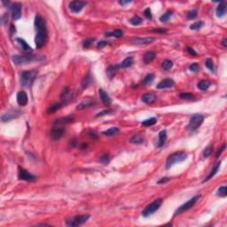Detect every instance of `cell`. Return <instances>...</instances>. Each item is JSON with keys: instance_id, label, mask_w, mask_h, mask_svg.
I'll use <instances>...</instances> for the list:
<instances>
[{"instance_id": "obj_18", "label": "cell", "mask_w": 227, "mask_h": 227, "mask_svg": "<svg viewBox=\"0 0 227 227\" xmlns=\"http://www.w3.org/2000/svg\"><path fill=\"white\" fill-rule=\"evenodd\" d=\"M175 85V82L173 81L172 79H164L161 81L158 84H157V89H169V88H171Z\"/></svg>"}, {"instance_id": "obj_12", "label": "cell", "mask_w": 227, "mask_h": 227, "mask_svg": "<svg viewBox=\"0 0 227 227\" xmlns=\"http://www.w3.org/2000/svg\"><path fill=\"white\" fill-rule=\"evenodd\" d=\"M155 39L154 37H136L133 38L130 42L133 45H149L151 43H153Z\"/></svg>"}, {"instance_id": "obj_20", "label": "cell", "mask_w": 227, "mask_h": 227, "mask_svg": "<svg viewBox=\"0 0 227 227\" xmlns=\"http://www.w3.org/2000/svg\"><path fill=\"white\" fill-rule=\"evenodd\" d=\"M141 99H142V101L144 103L148 104V105H151V104H153L156 100V95L154 93H152V92L146 93V94L142 95Z\"/></svg>"}, {"instance_id": "obj_32", "label": "cell", "mask_w": 227, "mask_h": 227, "mask_svg": "<svg viewBox=\"0 0 227 227\" xmlns=\"http://www.w3.org/2000/svg\"><path fill=\"white\" fill-rule=\"evenodd\" d=\"M105 35H106V36H114V37H116V38H120V37L123 36V32L122 30H115L114 31L107 32Z\"/></svg>"}, {"instance_id": "obj_26", "label": "cell", "mask_w": 227, "mask_h": 227, "mask_svg": "<svg viewBox=\"0 0 227 227\" xmlns=\"http://www.w3.org/2000/svg\"><path fill=\"white\" fill-rule=\"evenodd\" d=\"M220 165H221V162L219 161V162H217L214 166H213V168H212V169H211L210 173L209 174V176L206 178V179L203 180V183L204 182H207V181H209L210 179H211L216 174V172L218 171V169H219V167H220Z\"/></svg>"}, {"instance_id": "obj_37", "label": "cell", "mask_w": 227, "mask_h": 227, "mask_svg": "<svg viewBox=\"0 0 227 227\" xmlns=\"http://www.w3.org/2000/svg\"><path fill=\"white\" fill-rule=\"evenodd\" d=\"M171 16H172V12L171 11H168V12H166L164 14H162V16L160 17V20L162 22H167L170 19Z\"/></svg>"}, {"instance_id": "obj_22", "label": "cell", "mask_w": 227, "mask_h": 227, "mask_svg": "<svg viewBox=\"0 0 227 227\" xmlns=\"http://www.w3.org/2000/svg\"><path fill=\"white\" fill-rule=\"evenodd\" d=\"M155 56H156V52L154 51H146V53L144 54V56H143V61H144V62L146 64H149L154 60Z\"/></svg>"}, {"instance_id": "obj_46", "label": "cell", "mask_w": 227, "mask_h": 227, "mask_svg": "<svg viewBox=\"0 0 227 227\" xmlns=\"http://www.w3.org/2000/svg\"><path fill=\"white\" fill-rule=\"evenodd\" d=\"M189 69H190L192 72H194V73H197V72L199 71V69H200L199 64H198V63H193L192 65H190Z\"/></svg>"}, {"instance_id": "obj_44", "label": "cell", "mask_w": 227, "mask_h": 227, "mask_svg": "<svg viewBox=\"0 0 227 227\" xmlns=\"http://www.w3.org/2000/svg\"><path fill=\"white\" fill-rule=\"evenodd\" d=\"M217 195L220 197H225L227 195V187L226 186H221L218 191H217Z\"/></svg>"}, {"instance_id": "obj_10", "label": "cell", "mask_w": 227, "mask_h": 227, "mask_svg": "<svg viewBox=\"0 0 227 227\" xmlns=\"http://www.w3.org/2000/svg\"><path fill=\"white\" fill-rule=\"evenodd\" d=\"M87 5L86 2H83V1H72L69 3L68 6H69V9L71 10V12L75 13V14H78L80 13L82 8Z\"/></svg>"}, {"instance_id": "obj_15", "label": "cell", "mask_w": 227, "mask_h": 227, "mask_svg": "<svg viewBox=\"0 0 227 227\" xmlns=\"http://www.w3.org/2000/svg\"><path fill=\"white\" fill-rule=\"evenodd\" d=\"M10 8H11V11H12L13 18L14 20H19L21 17V5L15 3Z\"/></svg>"}, {"instance_id": "obj_11", "label": "cell", "mask_w": 227, "mask_h": 227, "mask_svg": "<svg viewBox=\"0 0 227 227\" xmlns=\"http://www.w3.org/2000/svg\"><path fill=\"white\" fill-rule=\"evenodd\" d=\"M21 114L20 111L19 110H10L6 113H5L2 116H1V120L2 122L5 123V122H10L13 119H15L17 117H19Z\"/></svg>"}, {"instance_id": "obj_28", "label": "cell", "mask_w": 227, "mask_h": 227, "mask_svg": "<svg viewBox=\"0 0 227 227\" xmlns=\"http://www.w3.org/2000/svg\"><path fill=\"white\" fill-rule=\"evenodd\" d=\"M92 80H93L92 76L91 74H89L86 77H84V78H83V80H82V87L83 89L88 88V87L92 84Z\"/></svg>"}, {"instance_id": "obj_43", "label": "cell", "mask_w": 227, "mask_h": 227, "mask_svg": "<svg viewBox=\"0 0 227 227\" xmlns=\"http://www.w3.org/2000/svg\"><path fill=\"white\" fill-rule=\"evenodd\" d=\"M213 149H214L213 146H208V147L204 150V152H203V157H204V158L210 157L211 155V154L213 153Z\"/></svg>"}, {"instance_id": "obj_40", "label": "cell", "mask_w": 227, "mask_h": 227, "mask_svg": "<svg viewBox=\"0 0 227 227\" xmlns=\"http://www.w3.org/2000/svg\"><path fill=\"white\" fill-rule=\"evenodd\" d=\"M154 79V74H148L146 75L145 79H144V84H146V85H149L151 84L153 81Z\"/></svg>"}, {"instance_id": "obj_3", "label": "cell", "mask_w": 227, "mask_h": 227, "mask_svg": "<svg viewBox=\"0 0 227 227\" xmlns=\"http://www.w3.org/2000/svg\"><path fill=\"white\" fill-rule=\"evenodd\" d=\"M187 158V154L185 152H177L174 153L172 154H170L166 162V169H170L173 165H175L176 163L183 162Z\"/></svg>"}, {"instance_id": "obj_45", "label": "cell", "mask_w": 227, "mask_h": 227, "mask_svg": "<svg viewBox=\"0 0 227 227\" xmlns=\"http://www.w3.org/2000/svg\"><path fill=\"white\" fill-rule=\"evenodd\" d=\"M197 11L196 10H192V11H189L188 13H187V14H186V16H187V19H189V20H194L195 19L196 17H197Z\"/></svg>"}, {"instance_id": "obj_41", "label": "cell", "mask_w": 227, "mask_h": 227, "mask_svg": "<svg viewBox=\"0 0 227 227\" xmlns=\"http://www.w3.org/2000/svg\"><path fill=\"white\" fill-rule=\"evenodd\" d=\"M179 97L183 98V99H188V100H191V99L194 98V96L190 92H181Z\"/></svg>"}, {"instance_id": "obj_47", "label": "cell", "mask_w": 227, "mask_h": 227, "mask_svg": "<svg viewBox=\"0 0 227 227\" xmlns=\"http://www.w3.org/2000/svg\"><path fill=\"white\" fill-rule=\"evenodd\" d=\"M100 161H101V162H102L103 164H105V165H106V164H108V162H110V157H109L108 154H105V155L101 156Z\"/></svg>"}, {"instance_id": "obj_25", "label": "cell", "mask_w": 227, "mask_h": 227, "mask_svg": "<svg viewBox=\"0 0 227 227\" xmlns=\"http://www.w3.org/2000/svg\"><path fill=\"white\" fill-rule=\"evenodd\" d=\"M130 142L132 144H136V145H141L145 142V138L141 134H136L130 138Z\"/></svg>"}, {"instance_id": "obj_58", "label": "cell", "mask_w": 227, "mask_h": 227, "mask_svg": "<svg viewBox=\"0 0 227 227\" xmlns=\"http://www.w3.org/2000/svg\"><path fill=\"white\" fill-rule=\"evenodd\" d=\"M226 42H227V39H226V38H225V39L223 40V42H222V45H224L225 47H226V46H227Z\"/></svg>"}, {"instance_id": "obj_54", "label": "cell", "mask_w": 227, "mask_h": 227, "mask_svg": "<svg viewBox=\"0 0 227 227\" xmlns=\"http://www.w3.org/2000/svg\"><path fill=\"white\" fill-rule=\"evenodd\" d=\"M7 20H8V15H7V14H5L3 15V17H2V23H3L4 25H5Z\"/></svg>"}, {"instance_id": "obj_30", "label": "cell", "mask_w": 227, "mask_h": 227, "mask_svg": "<svg viewBox=\"0 0 227 227\" xmlns=\"http://www.w3.org/2000/svg\"><path fill=\"white\" fill-rule=\"evenodd\" d=\"M134 63V60L132 57H128L125 60H123V61L120 64V67L122 68H126V67H130L133 65Z\"/></svg>"}, {"instance_id": "obj_13", "label": "cell", "mask_w": 227, "mask_h": 227, "mask_svg": "<svg viewBox=\"0 0 227 227\" xmlns=\"http://www.w3.org/2000/svg\"><path fill=\"white\" fill-rule=\"evenodd\" d=\"M65 133V128L63 126H54L51 130V137L54 139H60Z\"/></svg>"}, {"instance_id": "obj_19", "label": "cell", "mask_w": 227, "mask_h": 227, "mask_svg": "<svg viewBox=\"0 0 227 227\" xmlns=\"http://www.w3.org/2000/svg\"><path fill=\"white\" fill-rule=\"evenodd\" d=\"M16 42L20 45V47L23 52H25V53H31L32 52V48L27 44V42L25 40H23L21 38H17Z\"/></svg>"}, {"instance_id": "obj_27", "label": "cell", "mask_w": 227, "mask_h": 227, "mask_svg": "<svg viewBox=\"0 0 227 227\" xmlns=\"http://www.w3.org/2000/svg\"><path fill=\"white\" fill-rule=\"evenodd\" d=\"M211 82L208 80H201L198 82L197 86L200 90L201 91H207L210 87Z\"/></svg>"}, {"instance_id": "obj_31", "label": "cell", "mask_w": 227, "mask_h": 227, "mask_svg": "<svg viewBox=\"0 0 227 227\" xmlns=\"http://www.w3.org/2000/svg\"><path fill=\"white\" fill-rule=\"evenodd\" d=\"M119 132H120V130H119L117 127H112V128H110V129H108V130L103 131L102 134H104V135H106V136H108V137H112V136L117 135Z\"/></svg>"}, {"instance_id": "obj_36", "label": "cell", "mask_w": 227, "mask_h": 227, "mask_svg": "<svg viewBox=\"0 0 227 227\" xmlns=\"http://www.w3.org/2000/svg\"><path fill=\"white\" fill-rule=\"evenodd\" d=\"M63 105L61 103H58V104H53L51 106H50V107L48 108V113L49 114H53L55 113L57 110H59Z\"/></svg>"}, {"instance_id": "obj_39", "label": "cell", "mask_w": 227, "mask_h": 227, "mask_svg": "<svg viewBox=\"0 0 227 227\" xmlns=\"http://www.w3.org/2000/svg\"><path fill=\"white\" fill-rule=\"evenodd\" d=\"M162 67L163 69L169 70V69H170V68L173 67V62H172L170 60H166V61H164L162 62Z\"/></svg>"}, {"instance_id": "obj_50", "label": "cell", "mask_w": 227, "mask_h": 227, "mask_svg": "<svg viewBox=\"0 0 227 227\" xmlns=\"http://www.w3.org/2000/svg\"><path fill=\"white\" fill-rule=\"evenodd\" d=\"M144 14H145V16H146L147 19L152 20L153 15H152V12H151V9H150V8H146V10L144 11Z\"/></svg>"}, {"instance_id": "obj_55", "label": "cell", "mask_w": 227, "mask_h": 227, "mask_svg": "<svg viewBox=\"0 0 227 227\" xmlns=\"http://www.w3.org/2000/svg\"><path fill=\"white\" fill-rule=\"evenodd\" d=\"M187 51H188L191 55H193V56H197L196 51H195L193 48H191V47H187Z\"/></svg>"}, {"instance_id": "obj_51", "label": "cell", "mask_w": 227, "mask_h": 227, "mask_svg": "<svg viewBox=\"0 0 227 227\" xmlns=\"http://www.w3.org/2000/svg\"><path fill=\"white\" fill-rule=\"evenodd\" d=\"M225 148H226V145H223V146H222V147H221V148L217 151V153L216 154V158H218V157L221 155V154L225 151Z\"/></svg>"}, {"instance_id": "obj_29", "label": "cell", "mask_w": 227, "mask_h": 227, "mask_svg": "<svg viewBox=\"0 0 227 227\" xmlns=\"http://www.w3.org/2000/svg\"><path fill=\"white\" fill-rule=\"evenodd\" d=\"M167 139V132L166 130H162L159 133V142H158V147H162Z\"/></svg>"}, {"instance_id": "obj_17", "label": "cell", "mask_w": 227, "mask_h": 227, "mask_svg": "<svg viewBox=\"0 0 227 227\" xmlns=\"http://www.w3.org/2000/svg\"><path fill=\"white\" fill-rule=\"evenodd\" d=\"M17 102L21 107H24L28 104V95L25 92L20 91L17 93Z\"/></svg>"}, {"instance_id": "obj_23", "label": "cell", "mask_w": 227, "mask_h": 227, "mask_svg": "<svg viewBox=\"0 0 227 227\" xmlns=\"http://www.w3.org/2000/svg\"><path fill=\"white\" fill-rule=\"evenodd\" d=\"M216 16L219 18H222L226 14V5L225 2H221V4L217 6L216 10Z\"/></svg>"}, {"instance_id": "obj_2", "label": "cell", "mask_w": 227, "mask_h": 227, "mask_svg": "<svg viewBox=\"0 0 227 227\" xmlns=\"http://www.w3.org/2000/svg\"><path fill=\"white\" fill-rule=\"evenodd\" d=\"M37 70H28L24 71L20 75V83L23 87H31L35 79L37 76Z\"/></svg>"}, {"instance_id": "obj_38", "label": "cell", "mask_w": 227, "mask_h": 227, "mask_svg": "<svg viewBox=\"0 0 227 227\" xmlns=\"http://www.w3.org/2000/svg\"><path fill=\"white\" fill-rule=\"evenodd\" d=\"M203 25H204L203 21L199 20V21H196V22H194V23H193V24L190 26V29H191V30H200V29H201Z\"/></svg>"}, {"instance_id": "obj_49", "label": "cell", "mask_w": 227, "mask_h": 227, "mask_svg": "<svg viewBox=\"0 0 227 227\" xmlns=\"http://www.w3.org/2000/svg\"><path fill=\"white\" fill-rule=\"evenodd\" d=\"M113 110L111 109H107V110H104V111H101L99 113H98L96 114V117H99V116H103V115H106V114H108L113 113Z\"/></svg>"}, {"instance_id": "obj_5", "label": "cell", "mask_w": 227, "mask_h": 227, "mask_svg": "<svg viewBox=\"0 0 227 227\" xmlns=\"http://www.w3.org/2000/svg\"><path fill=\"white\" fill-rule=\"evenodd\" d=\"M162 199H157L154 201H153L152 203H150L149 205L146 206V208L143 210L142 215L145 217H148L150 216H152L156 210H158L160 209V207L162 206Z\"/></svg>"}, {"instance_id": "obj_14", "label": "cell", "mask_w": 227, "mask_h": 227, "mask_svg": "<svg viewBox=\"0 0 227 227\" xmlns=\"http://www.w3.org/2000/svg\"><path fill=\"white\" fill-rule=\"evenodd\" d=\"M95 104H96V102H95V100L93 98H84L81 103L77 106V109L82 110V109H85V108H89V107H93Z\"/></svg>"}, {"instance_id": "obj_7", "label": "cell", "mask_w": 227, "mask_h": 227, "mask_svg": "<svg viewBox=\"0 0 227 227\" xmlns=\"http://www.w3.org/2000/svg\"><path fill=\"white\" fill-rule=\"evenodd\" d=\"M89 217H90L89 215L77 216H75V217H73V218L67 219V220L66 221V224H67V226H79V225H82V224H84V223L89 219Z\"/></svg>"}, {"instance_id": "obj_56", "label": "cell", "mask_w": 227, "mask_h": 227, "mask_svg": "<svg viewBox=\"0 0 227 227\" xmlns=\"http://www.w3.org/2000/svg\"><path fill=\"white\" fill-rule=\"evenodd\" d=\"M168 181H169V178L165 177V178H162V179H160V180L158 181V184H165V183H167Z\"/></svg>"}, {"instance_id": "obj_57", "label": "cell", "mask_w": 227, "mask_h": 227, "mask_svg": "<svg viewBox=\"0 0 227 227\" xmlns=\"http://www.w3.org/2000/svg\"><path fill=\"white\" fill-rule=\"evenodd\" d=\"M131 3V1H120L119 2V4L121 5H128V4H130Z\"/></svg>"}, {"instance_id": "obj_4", "label": "cell", "mask_w": 227, "mask_h": 227, "mask_svg": "<svg viewBox=\"0 0 227 227\" xmlns=\"http://www.w3.org/2000/svg\"><path fill=\"white\" fill-rule=\"evenodd\" d=\"M203 121H204V117H203L202 114H194L190 118L187 129L190 130V131H195L202 124Z\"/></svg>"}, {"instance_id": "obj_21", "label": "cell", "mask_w": 227, "mask_h": 227, "mask_svg": "<svg viewBox=\"0 0 227 227\" xmlns=\"http://www.w3.org/2000/svg\"><path fill=\"white\" fill-rule=\"evenodd\" d=\"M98 93H99V96H100V98L102 100V102L106 105V106H109L112 102V99L111 98L109 97V95L102 89H99L98 90Z\"/></svg>"}, {"instance_id": "obj_35", "label": "cell", "mask_w": 227, "mask_h": 227, "mask_svg": "<svg viewBox=\"0 0 227 227\" xmlns=\"http://www.w3.org/2000/svg\"><path fill=\"white\" fill-rule=\"evenodd\" d=\"M156 122H157V119L154 118V117H152V118H149V119L145 120V121L142 123V125L145 126V127H149V126H152V125L155 124Z\"/></svg>"}, {"instance_id": "obj_33", "label": "cell", "mask_w": 227, "mask_h": 227, "mask_svg": "<svg viewBox=\"0 0 227 227\" xmlns=\"http://www.w3.org/2000/svg\"><path fill=\"white\" fill-rule=\"evenodd\" d=\"M118 68H120V65L109 66V67H108V68H107V75H108V76H109L110 78L113 77L114 76V74H115V72L117 71Z\"/></svg>"}, {"instance_id": "obj_34", "label": "cell", "mask_w": 227, "mask_h": 227, "mask_svg": "<svg viewBox=\"0 0 227 227\" xmlns=\"http://www.w3.org/2000/svg\"><path fill=\"white\" fill-rule=\"evenodd\" d=\"M130 24H131V25H133V26H138V25L142 24L143 20H142V19H141L139 16L135 15V16H133L131 19H130Z\"/></svg>"}, {"instance_id": "obj_24", "label": "cell", "mask_w": 227, "mask_h": 227, "mask_svg": "<svg viewBox=\"0 0 227 227\" xmlns=\"http://www.w3.org/2000/svg\"><path fill=\"white\" fill-rule=\"evenodd\" d=\"M74 117L71 116V115H68V116H66V117H63V118H60L58 120L55 121L54 123V125L56 126H63L64 124H67V123H69L73 121Z\"/></svg>"}, {"instance_id": "obj_9", "label": "cell", "mask_w": 227, "mask_h": 227, "mask_svg": "<svg viewBox=\"0 0 227 227\" xmlns=\"http://www.w3.org/2000/svg\"><path fill=\"white\" fill-rule=\"evenodd\" d=\"M18 178L20 180H24V181H28V182H32L36 179V177L32 175L31 173H30L28 170H26L25 169L19 167V171H18Z\"/></svg>"}, {"instance_id": "obj_1", "label": "cell", "mask_w": 227, "mask_h": 227, "mask_svg": "<svg viewBox=\"0 0 227 227\" xmlns=\"http://www.w3.org/2000/svg\"><path fill=\"white\" fill-rule=\"evenodd\" d=\"M35 28L36 30V35L35 37V43L37 48L44 47L47 41H48V32L46 29L45 20L40 16L39 14H36L35 17Z\"/></svg>"}, {"instance_id": "obj_6", "label": "cell", "mask_w": 227, "mask_h": 227, "mask_svg": "<svg viewBox=\"0 0 227 227\" xmlns=\"http://www.w3.org/2000/svg\"><path fill=\"white\" fill-rule=\"evenodd\" d=\"M200 198H201V195H196L194 197H193L192 199H190L187 202H185V203H184L183 205H181L179 209L175 211L174 216H178V215H180V214H182V213L187 211L188 210H190L191 208H193Z\"/></svg>"}, {"instance_id": "obj_16", "label": "cell", "mask_w": 227, "mask_h": 227, "mask_svg": "<svg viewBox=\"0 0 227 227\" xmlns=\"http://www.w3.org/2000/svg\"><path fill=\"white\" fill-rule=\"evenodd\" d=\"M72 92L71 91L67 88V87H65L62 93H61V104L62 105H65L67 103H68L69 101H71V98H72V96H71Z\"/></svg>"}, {"instance_id": "obj_53", "label": "cell", "mask_w": 227, "mask_h": 227, "mask_svg": "<svg viewBox=\"0 0 227 227\" xmlns=\"http://www.w3.org/2000/svg\"><path fill=\"white\" fill-rule=\"evenodd\" d=\"M152 31L156 33H162V34H166L167 33V30H164V29H162V28H159V29H156V30H153Z\"/></svg>"}, {"instance_id": "obj_52", "label": "cell", "mask_w": 227, "mask_h": 227, "mask_svg": "<svg viewBox=\"0 0 227 227\" xmlns=\"http://www.w3.org/2000/svg\"><path fill=\"white\" fill-rule=\"evenodd\" d=\"M108 45V42H106V41H100V42H98L97 45L98 48H103V47H105L106 45Z\"/></svg>"}, {"instance_id": "obj_42", "label": "cell", "mask_w": 227, "mask_h": 227, "mask_svg": "<svg viewBox=\"0 0 227 227\" xmlns=\"http://www.w3.org/2000/svg\"><path fill=\"white\" fill-rule=\"evenodd\" d=\"M205 66L210 70L211 72H214L215 71V65H214V62L211 59H207L206 61H205Z\"/></svg>"}, {"instance_id": "obj_48", "label": "cell", "mask_w": 227, "mask_h": 227, "mask_svg": "<svg viewBox=\"0 0 227 227\" xmlns=\"http://www.w3.org/2000/svg\"><path fill=\"white\" fill-rule=\"evenodd\" d=\"M93 38H88V39H85V41L83 42V48H89L90 45H92V43L93 42Z\"/></svg>"}, {"instance_id": "obj_8", "label": "cell", "mask_w": 227, "mask_h": 227, "mask_svg": "<svg viewBox=\"0 0 227 227\" xmlns=\"http://www.w3.org/2000/svg\"><path fill=\"white\" fill-rule=\"evenodd\" d=\"M13 61L16 65H22V64H27L33 61H36L37 57L36 56H20V55H14L12 58Z\"/></svg>"}]
</instances>
